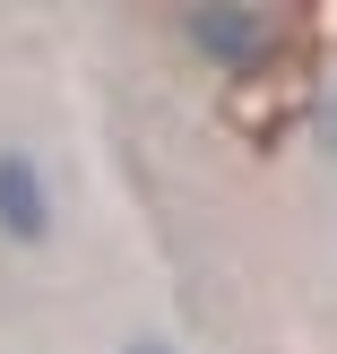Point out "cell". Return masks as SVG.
Instances as JSON below:
<instances>
[{
	"instance_id": "6da1fadb",
	"label": "cell",
	"mask_w": 337,
	"mask_h": 354,
	"mask_svg": "<svg viewBox=\"0 0 337 354\" xmlns=\"http://www.w3.org/2000/svg\"><path fill=\"white\" fill-rule=\"evenodd\" d=\"M52 225H61V207H52V173L35 147H0V242H17V251H44Z\"/></svg>"
},
{
	"instance_id": "7a4b0ae2",
	"label": "cell",
	"mask_w": 337,
	"mask_h": 354,
	"mask_svg": "<svg viewBox=\"0 0 337 354\" xmlns=\"http://www.w3.org/2000/svg\"><path fill=\"white\" fill-rule=\"evenodd\" d=\"M182 44L199 52V61H217V69H259L277 52V26L259 9H190L182 17Z\"/></svg>"
},
{
	"instance_id": "3957f363",
	"label": "cell",
	"mask_w": 337,
	"mask_h": 354,
	"mask_svg": "<svg viewBox=\"0 0 337 354\" xmlns=\"http://www.w3.org/2000/svg\"><path fill=\"white\" fill-rule=\"evenodd\" d=\"M121 354H182V346H173V337H156V328H147V337H121Z\"/></svg>"
}]
</instances>
